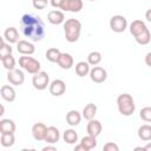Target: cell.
<instances>
[{
    "label": "cell",
    "instance_id": "obj_1",
    "mask_svg": "<svg viewBox=\"0 0 151 151\" xmlns=\"http://www.w3.org/2000/svg\"><path fill=\"white\" fill-rule=\"evenodd\" d=\"M20 27L22 34L32 41L42 40L46 34L45 24L42 22L40 17H37L34 14H24L20 21Z\"/></svg>",
    "mask_w": 151,
    "mask_h": 151
},
{
    "label": "cell",
    "instance_id": "obj_2",
    "mask_svg": "<svg viewBox=\"0 0 151 151\" xmlns=\"http://www.w3.org/2000/svg\"><path fill=\"white\" fill-rule=\"evenodd\" d=\"M64 33H65V39L68 42L78 41L81 33V22L74 18L67 19L64 22Z\"/></svg>",
    "mask_w": 151,
    "mask_h": 151
},
{
    "label": "cell",
    "instance_id": "obj_3",
    "mask_svg": "<svg viewBox=\"0 0 151 151\" xmlns=\"http://www.w3.org/2000/svg\"><path fill=\"white\" fill-rule=\"evenodd\" d=\"M117 106H118L119 113L125 116V117H129V116L133 114V112L136 110L134 100H133L132 96L129 94V93H122V94L118 96Z\"/></svg>",
    "mask_w": 151,
    "mask_h": 151
},
{
    "label": "cell",
    "instance_id": "obj_4",
    "mask_svg": "<svg viewBox=\"0 0 151 151\" xmlns=\"http://www.w3.org/2000/svg\"><path fill=\"white\" fill-rule=\"evenodd\" d=\"M19 66L29 74H35L40 72V67H41L40 63L29 55H21L19 58Z\"/></svg>",
    "mask_w": 151,
    "mask_h": 151
},
{
    "label": "cell",
    "instance_id": "obj_5",
    "mask_svg": "<svg viewBox=\"0 0 151 151\" xmlns=\"http://www.w3.org/2000/svg\"><path fill=\"white\" fill-rule=\"evenodd\" d=\"M32 84H33V87H34L35 90H38V91L45 90V88L50 85V77H48L47 72L40 71V72L33 74Z\"/></svg>",
    "mask_w": 151,
    "mask_h": 151
},
{
    "label": "cell",
    "instance_id": "obj_6",
    "mask_svg": "<svg viewBox=\"0 0 151 151\" xmlns=\"http://www.w3.org/2000/svg\"><path fill=\"white\" fill-rule=\"evenodd\" d=\"M110 28L116 33H122L127 28V20L124 15L117 14L110 19Z\"/></svg>",
    "mask_w": 151,
    "mask_h": 151
},
{
    "label": "cell",
    "instance_id": "obj_7",
    "mask_svg": "<svg viewBox=\"0 0 151 151\" xmlns=\"http://www.w3.org/2000/svg\"><path fill=\"white\" fill-rule=\"evenodd\" d=\"M90 78L93 83H97V84H101L106 80L107 78V72L104 67H100V66H93V68H91L90 71Z\"/></svg>",
    "mask_w": 151,
    "mask_h": 151
},
{
    "label": "cell",
    "instance_id": "obj_8",
    "mask_svg": "<svg viewBox=\"0 0 151 151\" xmlns=\"http://www.w3.org/2000/svg\"><path fill=\"white\" fill-rule=\"evenodd\" d=\"M83 6H84L83 0H64L60 6V9H63L64 12L77 13L81 11Z\"/></svg>",
    "mask_w": 151,
    "mask_h": 151
},
{
    "label": "cell",
    "instance_id": "obj_9",
    "mask_svg": "<svg viewBox=\"0 0 151 151\" xmlns=\"http://www.w3.org/2000/svg\"><path fill=\"white\" fill-rule=\"evenodd\" d=\"M7 80L9 81V84L15 85V86H19V85H22L24 84V81H25V74H24V72L21 70L14 68V70L8 71V73H7Z\"/></svg>",
    "mask_w": 151,
    "mask_h": 151
},
{
    "label": "cell",
    "instance_id": "obj_10",
    "mask_svg": "<svg viewBox=\"0 0 151 151\" xmlns=\"http://www.w3.org/2000/svg\"><path fill=\"white\" fill-rule=\"evenodd\" d=\"M66 91V84L61 79H54L50 84V93L54 97H60Z\"/></svg>",
    "mask_w": 151,
    "mask_h": 151
},
{
    "label": "cell",
    "instance_id": "obj_11",
    "mask_svg": "<svg viewBox=\"0 0 151 151\" xmlns=\"http://www.w3.org/2000/svg\"><path fill=\"white\" fill-rule=\"evenodd\" d=\"M17 50L21 55H31L35 52V47L27 40H19L17 42Z\"/></svg>",
    "mask_w": 151,
    "mask_h": 151
},
{
    "label": "cell",
    "instance_id": "obj_12",
    "mask_svg": "<svg viewBox=\"0 0 151 151\" xmlns=\"http://www.w3.org/2000/svg\"><path fill=\"white\" fill-rule=\"evenodd\" d=\"M46 131H47V126L44 123H35L32 126V136L35 140L38 142H42L45 140V136H46Z\"/></svg>",
    "mask_w": 151,
    "mask_h": 151
},
{
    "label": "cell",
    "instance_id": "obj_13",
    "mask_svg": "<svg viewBox=\"0 0 151 151\" xmlns=\"http://www.w3.org/2000/svg\"><path fill=\"white\" fill-rule=\"evenodd\" d=\"M47 20L52 25H60V24L65 22V14H64L63 11L52 9L47 14Z\"/></svg>",
    "mask_w": 151,
    "mask_h": 151
},
{
    "label": "cell",
    "instance_id": "obj_14",
    "mask_svg": "<svg viewBox=\"0 0 151 151\" xmlns=\"http://www.w3.org/2000/svg\"><path fill=\"white\" fill-rule=\"evenodd\" d=\"M146 29H147V26L145 25V22H144L143 20L137 19V20H133V21L130 24V33H131L134 38L138 37L139 34L144 33Z\"/></svg>",
    "mask_w": 151,
    "mask_h": 151
},
{
    "label": "cell",
    "instance_id": "obj_15",
    "mask_svg": "<svg viewBox=\"0 0 151 151\" xmlns=\"http://www.w3.org/2000/svg\"><path fill=\"white\" fill-rule=\"evenodd\" d=\"M101 130H103V126H101V123L99 120H97L94 118L91 119V120H88L87 127H86L87 134L93 136V137H98L101 133Z\"/></svg>",
    "mask_w": 151,
    "mask_h": 151
},
{
    "label": "cell",
    "instance_id": "obj_16",
    "mask_svg": "<svg viewBox=\"0 0 151 151\" xmlns=\"http://www.w3.org/2000/svg\"><path fill=\"white\" fill-rule=\"evenodd\" d=\"M0 94H1L2 99L6 100V101H8V103L14 101L15 98H17L15 90L11 85H2L1 86V90H0Z\"/></svg>",
    "mask_w": 151,
    "mask_h": 151
},
{
    "label": "cell",
    "instance_id": "obj_17",
    "mask_svg": "<svg viewBox=\"0 0 151 151\" xmlns=\"http://www.w3.org/2000/svg\"><path fill=\"white\" fill-rule=\"evenodd\" d=\"M60 138V132L55 126H48L47 131H46V136H45V140L48 144H54L59 140Z\"/></svg>",
    "mask_w": 151,
    "mask_h": 151
},
{
    "label": "cell",
    "instance_id": "obj_18",
    "mask_svg": "<svg viewBox=\"0 0 151 151\" xmlns=\"http://www.w3.org/2000/svg\"><path fill=\"white\" fill-rule=\"evenodd\" d=\"M4 39L9 42V44H14V42H18L19 41V32L15 27L11 26V27H7L4 32Z\"/></svg>",
    "mask_w": 151,
    "mask_h": 151
},
{
    "label": "cell",
    "instance_id": "obj_19",
    "mask_svg": "<svg viewBox=\"0 0 151 151\" xmlns=\"http://www.w3.org/2000/svg\"><path fill=\"white\" fill-rule=\"evenodd\" d=\"M57 64H58L63 70H70V68L73 66L74 60H73V57H72L70 53H61Z\"/></svg>",
    "mask_w": 151,
    "mask_h": 151
},
{
    "label": "cell",
    "instance_id": "obj_20",
    "mask_svg": "<svg viewBox=\"0 0 151 151\" xmlns=\"http://www.w3.org/2000/svg\"><path fill=\"white\" fill-rule=\"evenodd\" d=\"M83 114H80L79 111L77 110H71L66 113V122L70 126H77L81 122Z\"/></svg>",
    "mask_w": 151,
    "mask_h": 151
},
{
    "label": "cell",
    "instance_id": "obj_21",
    "mask_svg": "<svg viewBox=\"0 0 151 151\" xmlns=\"http://www.w3.org/2000/svg\"><path fill=\"white\" fill-rule=\"evenodd\" d=\"M15 123L12 119H1L0 120V132L1 133H14L15 132Z\"/></svg>",
    "mask_w": 151,
    "mask_h": 151
},
{
    "label": "cell",
    "instance_id": "obj_22",
    "mask_svg": "<svg viewBox=\"0 0 151 151\" xmlns=\"http://www.w3.org/2000/svg\"><path fill=\"white\" fill-rule=\"evenodd\" d=\"M81 114H83V117H84L86 120L93 119L94 116L97 114V105L93 104V103H88V104L83 109Z\"/></svg>",
    "mask_w": 151,
    "mask_h": 151
},
{
    "label": "cell",
    "instance_id": "obj_23",
    "mask_svg": "<svg viewBox=\"0 0 151 151\" xmlns=\"http://www.w3.org/2000/svg\"><path fill=\"white\" fill-rule=\"evenodd\" d=\"M80 144L85 147L86 151H90V150H92V149H94L97 146V137H93V136L87 134V136H85V137L81 138Z\"/></svg>",
    "mask_w": 151,
    "mask_h": 151
},
{
    "label": "cell",
    "instance_id": "obj_24",
    "mask_svg": "<svg viewBox=\"0 0 151 151\" xmlns=\"http://www.w3.org/2000/svg\"><path fill=\"white\" fill-rule=\"evenodd\" d=\"M90 64L87 61H79L76 64V73L79 77H85L87 74H90Z\"/></svg>",
    "mask_w": 151,
    "mask_h": 151
},
{
    "label": "cell",
    "instance_id": "obj_25",
    "mask_svg": "<svg viewBox=\"0 0 151 151\" xmlns=\"http://www.w3.org/2000/svg\"><path fill=\"white\" fill-rule=\"evenodd\" d=\"M138 137L144 142L151 140V125L144 124L138 129Z\"/></svg>",
    "mask_w": 151,
    "mask_h": 151
},
{
    "label": "cell",
    "instance_id": "obj_26",
    "mask_svg": "<svg viewBox=\"0 0 151 151\" xmlns=\"http://www.w3.org/2000/svg\"><path fill=\"white\" fill-rule=\"evenodd\" d=\"M63 139L67 144H74L76 142H78V133L73 129H67V130L64 131Z\"/></svg>",
    "mask_w": 151,
    "mask_h": 151
},
{
    "label": "cell",
    "instance_id": "obj_27",
    "mask_svg": "<svg viewBox=\"0 0 151 151\" xmlns=\"http://www.w3.org/2000/svg\"><path fill=\"white\" fill-rule=\"evenodd\" d=\"M60 54H61V52L57 47H51V48H48L46 51V58L51 63H58Z\"/></svg>",
    "mask_w": 151,
    "mask_h": 151
},
{
    "label": "cell",
    "instance_id": "obj_28",
    "mask_svg": "<svg viewBox=\"0 0 151 151\" xmlns=\"http://www.w3.org/2000/svg\"><path fill=\"white\" fill-rule=\"evenodd\" d=\"M1 145L4 147H9L14 144L15 142V137L14 133H1V138H0Z\"/></svg>",
    "mask_w": 151,
    "mask_h": 151
},
{
    "label": "cell",
    "instance_id": "obj_29",
    "mask_svg": "<svg viewBox=\"0 0 151 151\" xmlns=\"http://www.w3.org/2000/svg\"><path fill=\"white\" fill-rule=\"evenodd\" d=\"M101 61V53L98 51H92L87 55V63L92 66H97Z\"/></svg>",
    "mask_w": 151,
    "mask_h": 151
},
{
    "label": "cell",
    "instance_id": "obj_30",
    "mask_svg": "<svg viewBox=\"0 0 151 151\" xmlns=\"http://www.w3.org/2000/svg\"><path fill=\"white\" fill-rule=\"evenodd\" d=\"M1 63H2V66H4L7 71L14 70V68H15V64H17V61H15V59H14V57H13L12 54H9V55H7V57H4V58L1 59Z\"/></svg>",
    "mask_w": 151,
    "mask_h": 151
},
{
    "label": "cell",
    "instance_id": "obj_31",
    "mask_svg": "<svg viewBox=\"0 0 151 151\" xmlns=\"http://www.w3.org/2000/svg\"><path fill=\"white\" fill-rule=\"evenodd\" d=\"M134 39H136V41H137L139 45H147V44L151 41V33H150L149 28H147L144 33H142V34H139L138 37H136Z\"/></svg>",
    "mask_w": 151,
    "mask_h": 151
},
{
    "label": "cell",
    "instance_id": "obj_32",
    "mask_svg": "<svg viewBox=\"0 0 151 151\" xmlns=\"http://www.w3.org/2000/svg\"><path fill=\"white\" fill-rule=\"evenodd\" d=\"M12 47L9 45V42H7L5 39H2L1 41V47H0V59H2L4 57H7L9 54H12Z\"/></svg>",
    "mask_w": 151,
    "mask_h": 151
},
{
    "label": "cell",
    "instance_id": "obj_33",
    "mask_svg": "<svg viewBox=\"0 0 151 151\" xmlns=\"http://www.w3.org/2000/svg\"><path fill=\"white\" fill-rule=\"evenodd\" d=\"M140 118L146 122V123H151V106H145L140 110V113H139Z\"/></svg>",
    "mask_w": 151,
    "mask_h": 151
},
{
    "label": "cell",
    "instance_id": "obj_34",
    "mask_svg": "<svg viewBox=\"0 0 151 151\" xmlns=\"http://www.w3.org/2000/svg\"><path fill=\"white\" fill-rule=\"evenodd\" d=\"M48 0H32V5L35 9H44L47 7Z\"/></svg>",
    "mask_w": 151,
    "mask_h": 151
},
{
    "label": "cell",
    "instance_id": "obj_35",
    "mask_svg": "<svg viewBox=\"0 0 151 151\" xmlns=\"http://www.w3.org/2000/svg\"><path fill=\"white\" fill-rule=\"evenodd\" d=\"M105 151H118L119 150V147H118V145L117 144H114V143H112V142H109V143H106L105 145H104V147H103Z\"/></svg>",
    "mask_w": 151,
    "mask_h": 151
},
{
    "label": "cell",
    "instance_id": "obj_36",
    "mask_svg": "<svg viewBox=\"0 0 151 151\" xmlns=\"http://www.w3.org/2000/svg\"><path fill=\"white\" fill-rule=\"evenodd\" d=\"M63 1H64V0H50V4H51L54 8H60Z\"/></svg>",
    "mask_w": 151,
    "mask_h": 151
},
{
    "label": "cell",
    "instance_id": "obj_37",
    "mask_svg": "<svg viewBox=\"0 0 151 151\" xmlns=\"http://www.w3.org/2000/svg\"><path fill=\"white\" fill-rule=\"evenodd\" d=\"M145 64H146L149 67H151V52H149V53L145 55Z\"/></svg>",
    "mask_w": 151,
    "mask_h": 151
},
{
    "label": "cell",
    "instance_id": "obj_38",
    "mask_svg": "<svg viewBox=\"0 0 151 151\" xmlns=\"http://www.w3.org/2000/svg\"><path fill=\"white\" fill-rule=\"evenodd\" d=\"M145 19H146L149 22H151V8L145 12Z\"/></svg>",
    "mask_w": 151,
    "mask_h": 151
},
{
    "label": "cell",
    "instance_id": "obj_39",
    "mask_svg": "<svg viewBox=\"0 0 151 151\" xmlns=\"http://www.w3.org/2000/svg\"><path fill=\"white\" fill-rule=\"evenodd\" d=\"M74 151H86V150H85V147H84V146H83V145L79 143V144H78V145L74 147Z\"/></svg>",
    "mask_w": 151,
    "mask_h": 151
},
{
    "label": "cell",
    "instance_id": "obj_40",
    "mask_svg": "<svg viewBox=\"0 0 151 151\" xmlns=\"http://www.w3.org/2000/svg\"><path fill=\"white\" fill-rule=\"evenodd\" d=\"M50 150H53V151H55L57 149H55L54 146H45V147L42 149V151H50Z\"/></svg>",
    "mask_w": 151,
    "mask_h": 151
},
{
    "label": "cell",
    "instance_id": "obj_41",
    "mask_svg": "<svg viewBox=\"0 0 151 151\" xmlns=\"http://www.w3.org/2000/svg\"><path fill=\"white\" fill-rule=\"evenodd\" d=\"M144 150H146V151H151V143H147V144L144 146Z\"/></svg>",
    "mask_w": 151,
    "mask_h": 151
},
{
    "label": "cell",
    "instance_id": "obj_42",
    "mask_svg": "<svg viewBox=\"0 0 151 151\" xmlns=\"http://www.w3.org/2000/svg\"><path fill=\"white\" fill-rule=\"evenodd\" d=\"M5 113V107H4V105H1V112H0V116H2Z\"/></svg>",
    "mask_w": 151,
    "mask_h": 151
},
{
    "label": "cell",
    "instance_id": "obj_43",
    "mask_svg": "<svg viewBox=\"0 0 151 151\" xmlns=\"http://www.w3.org/2000/svg\"><path fill=\"white\" fill-rule=\"evenodd\" d=\"M88 1H96V0H88Z\"/></svg>",
    "mask_w": 151,
    "mask_h": 151
}]
</instances>
